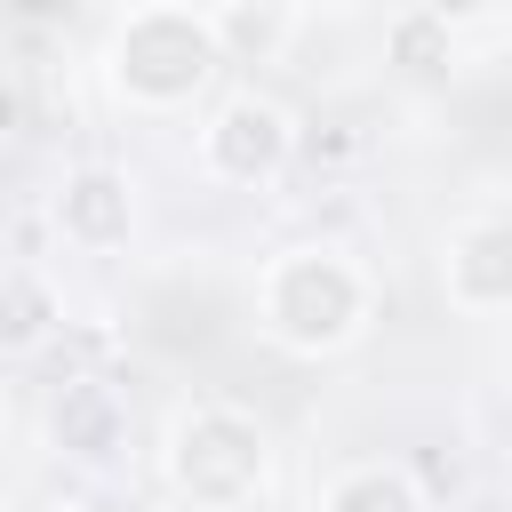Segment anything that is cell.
Masks as SVG:
<instances>
[{
    "label": "cell",
    "mask_w": 512,
    "mask_h": 512,
    "mask_svg": "<svg viewBox=\"0 0 512 512\" xmlns=\"http://www.w3.org/2000/svg\"><path fill=\"white\" fill-rule=\"evenodd\" d=\"M376 320V280L328 248V240H296L280 256H264L256 272V328L288 352V360H336L368 336Z\"/></svg>",
    "instance_id": "6da1fadb"
},
{
    "label": "cell",
    "mask_w": 512,
    "mask_h": 512,
    "mask_svg": "<svg viewBox=\"0 0 512 512\" xmlns=\"http://www.w3.org/2000/svg\"><path fill=\"white\" fill-rule=\"evenodd\" d=\"M216 32L200 8H176V0H144L120 16L112 48H104V80L128 112H184L208 80H216Z\"/></svg>",
    "instance_id": "7a4b0ae2"
},
{
    "label": "cell",
    "mask_w": 512,
    "mask_h": 512,
    "mask_svg": "<svg viewBox=\"0 0 512 512\" xmlns=\"http://www.w3.org/2000/svg\"><path fill=\"white\" fill-rule=\"evenodd\" d=\"M160 472L192 512H248L272 488V432L232 400H192L168 424Z\"/></svg>",
    "instance_id": "3957f363"
},
{
    "label": "cell",
    "mask_w": 512,
    "mask_h": 512,
    "mask_svg": "<svg viewBox=\"0 0 512 512\" xmlns=\"http://www.w3.org/2000/svg\"><path fill=\"white\" fill-rule=\"evenodd\" d=\"M288 160H296V112L264 88H232L200 120V168L232 192H264Z\"/></svg>",
    "instance_id": "277c9868"
},
{
    "label": "cell",
    "mask_w": 512,
    "mask_h": 512,
    "mask_svg": "<svg viewBox=\"0 0 512 512\" xmlns=\"http://www.w3.org/2000/svg\"><path fill=\"white\" fill-rule=\"evenodd\" d=\"M48 224L72 256H120L136 240V184L104 160H80V168H64V184L48 200Z\"/></svg>",
    "instance_id": "5b68a950"
},
{
    "label": "cell",
    "mask_w": 512,
    "mask_h": 512,
    "mask_svg": "<svg viewBox=\"0 0 512 512\" xmlns=\"http://www.w3.org/2000/svg\"><path fill=\"white\" fill-rule=\"evenodd\" d=\"M128 432H136V416H128L120 384H104V376H72V384H56V400H48V448H56L64 464H80V472H112V464L128 456Z\"/></svg>",
    "instance_id": "8992f818"
},
{
    "label": "cell",
    "mask_w": 512,
    "mask_h": 512,
    "mask_svg": "<svg viewBox=\"0 0 512 512\" xmlns=\"http://www.w3.org/2000/svg\"><path fill=\"white\" fill-rule=\"evenodd\" d=\"M440 296L472 320L512 312V224L504 216H472L440 240Z\"/></svg>",
    "instance_id": "52a82bcc"
},
{
    "label": "cell",
    "mask_w": 512,
    "mask_h": 512,
    "mask_svg": "<svg viewBox=\"0 0 512 512\" xmlns=\"http://www.w3.org/2000/svg\"><path fill=\"white\" fill-rule=\"evenodd\" d=\"M56 328H64V296H56V280L32 272V264H0V360H32V352H48Z\"/></svg>",
    "instance_id": "ba28073f"
},
{
    "label": "cell",
    "mask_w": 512,
    "mask_h": 512,
    "mask_svg": "<svg viewBox=\"0 0 512 512\" xmlns=\"http://www.w3.org/2000/svg\"><path fill=\"white\" fill-rule=\"evenodd\" d=\"M208 32L224 64H280L296 40V0H216Z\"/></svg>",
    "instance_id": "9c48e42d"
},
{
    "label": "cell",
    "mask_w": 512,
    "mask_h": 512,
    "mask_svg": "<svg viewBox=\"0 0 512 512\" xmlns=\"http://www.w3.org/2000/svg\"><path fill=\"white\" fill-rule=\"evenodd\" d=\"M320 512H424V488H416L408 464H392V456H360V464L328 472Z\"/></svg>",
    "instance_id": "30bf717a"
},
{
    "label": "cell",
    "mask_w": 512,
    "mask_h": 512,
    "mask_svg": "<svg viewBox=\"0 0 512 512\" xmlns=\"http://www.w3.org/2000/svg\"><path fill=\"white\" fill-rule=\"evenodd\" d=\"M384 64H392L400 80H416V88L448 80V64H456V32H448V16H440V8H400L392 32H384Z\"/></svg>",
    "instance_id": "8fae6325"
},
{
    "label": "cell",
    "mask_w": 512,
    "mask_h": 512,
    "mask_svg": "<svg viewBox=\"0 0 512 512\" xmlns=\"http://www.w3.org/2000/svg\"><path fill=\"white\" fill-rule=\"evenodd\" d=\"M16 136V96H8V80H0V144Z\"/></svg>",
    "instance_id": "7c38bea8"
},
{
    "label": "cell",
    "mask_w": 512,
    "mask_h": 512,
    "mask_svg": "<svg viewBox=\"0 0 512 512\" xmlns=\"http://www.w3.org/2000/svg\"><path fill=\"white\" fill-rule=\"evenodd\" d=\"M40 512H88V504H80V496H56V504H40Z\"/></svg>",
    "instance_id": "4fadbf2b"
}]
</instances>
